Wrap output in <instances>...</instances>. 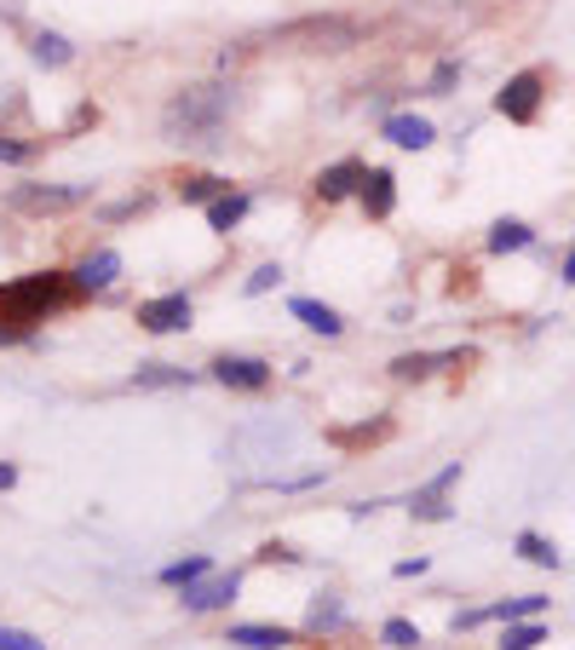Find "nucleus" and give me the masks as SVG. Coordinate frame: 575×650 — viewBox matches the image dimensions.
<instances>
[{
	"instance_id": "obj_1",
	"label": "nucleus",
	"mask_w": 575,
	"mask_h": 650,
	"mask_svg": "<svg viewBox=\"0 0 575 650\" xmlns=\"http://www.w3.org/2000/svg\"><path fill=\"white\" fill-rule=\"evenodd\" d=\"M236 110H242V87H236V81L179 87L161 105V139L179 145V150H208V145H219V132L230 127Z\"/></svg>"
},
{
	"instance_id": "obj_2",
	"label": "nucleus",
	"mask_w": 575,
	"mask_h": 650,
	"mask_svg": "<svg viewBox=\"0 0 575 650\" xmlns=\"http://www.w3.org/2000/svg\"><path fill=\"white\" fill-rule=\"evenodd\" d=\"M76 299H87L81 283H76V270H29V277L0 283V323L41 334V323L58 317V312H70Z\"/></svg>"
},
{
	"instance_id": "obj_3",
	"label": "nucleus",
	"mask_w": 575,
	"mask_h": 650,
	"mask_svg": "<svg viewBox=\"0 0 575 650\" xmlns=\"http://www.w3.org/2000/svg\"><path fill=\"white\" fill-rule=\"evenodd\" d=\"M92 201V185H76V179H63V185H47V179H23L12 185L7 196H0V208L18 214V219H58V214H76Z\"/></svg>"
},
{
	"instance_id": "obj_4",
	"label": "nucleus",
	"mask_w": 575,
	"mask_h": 650,
	"mask_svg": "<svg viewBox=\"0 0 575 650\" xmlns=\"http://www.w3.org/2000/svg\"><path fill=\"white\" fill-rule=\"evenodd\" d=\"M541 110H547V70H518L506 76L495 92V116L513 121V127H535Z\"/></svg>"
},
{
	"instance_id": "obj_5",
	"label": "nucleus",
	"mask_w": 575,
	"mask_h": 650,
	"mask_svg": "<svg viewBox=\"0 0 575 650\" xmlns=\"http://www.w3.org/2000/svg\"><path fill=\"white\" fill-rule=\"evenodd\" d=\"M547 593H513V599H495V604H472L455 610V633H478V628H506V622H529V615H547Z\"/></svg>"
},
{
	"instance_id": "obj_6",
	"label": "nucleus",
	"mask_w": 575,
	"mask_h": 650,
	"mask_svg": "<svg viewBox=\"0 0 575 650\" xmlns=\"http://www.w3.org/2000/svg\"><path fill=\"white\" fill-rule=\"evenodd\" d=\"M208 381L225 386V392H248V397H259V392L277 386V363L248 357V352H219V357H208Z\"/></svg>"
},
{
	"instance_id": "obj_7",
	"label": "nucleus",
	"mask_w": 575,
	"mask_h": 650,
	"mask_svg": "<svg viewBox=\"0 0 575 650\" xmlns=\"http://www.w3.org/2000/svg\"><path fill=\"white\" fill-rule=\"evenodd\" d=\"M460 477H466V466L449 461V466H437L426 484H415V495H409V519H415V524H449V519H455L449 495H455Z\"/></svg>"
},
{
	"instance_id": "obj_8",
	"label": "nucleus",
	"mask_w": 575,
	"mask_h": 650,
	"mask_svg": "<svg viewBox=\"0 0 575 650\" xmlns=\"http://www.w3.org/2000/svg\"><path fill=\"white\" fill-rule=\"evenodd\" d=\"M132 323H139L145 334H190V323H196V299H190L185 288L156 294V299H139V305H132Z\"/></svg>"
},
{
	"instance_id": "obj_9",
	"label": "nucleus",
	"mask_w": 575,
	"mask_h": 650,
	"mask_svg": "<svg viewBox=\"0 0 575 650\" xmlns=\"http://www.w3.org/2000/svg\"><path fill=\"white\" fill-rule=\"evenodd\" d=\"M236 593H242V570L230 564V570H208L201 581H190L179 593V604H185V615H219L236 604Z\"/></svg>"
},
{
	"instance_id": "obj_10",
	"label": "nucleus",
	"mask_w": 575,
	"mask_h": 650,
	"mask_svg": "<svg viewBox=\"0 0 575 650\" xmlns=\"http://www.w3.org/2000/svg\"><path fill=\"white\" fill-rule=\"evenodd\" d=\"M472 357H478L472 346H449V352H397V357L386 363V374H391V381H403V386H415V381L449 374V368H460V363H472Z\"/></svg>"
},
{
	"instance_id": "obj_11",
	"label": "nucleus",
	"mask_w": 575,
	"mask_h": 650,
	"mask_svg": "<svg viewBox=\"0 0 575 650\" xmlns=\"http://www.w3.org/2000/svg\"><path fill=\"white\" fill-rule=\"evenodd\" d=\"M282 41H311V52H346L363 41V29L351 18H306V23H288Z\"/></svg>"
},
{
	"instance_id": "obj_12",
	"label": "nucleus",
	"mask_w": 575,
	"mask_h": 650,
	"mask_svg": "<svg viewBox=\"0 0 575 650\" xmlns=\"http://www.w3.org/2000/svg\"><path fill=\"white\" fill-rule=\"evenodd\" d=\"M363 179H368V161L363 156H334L328 167H317L311 190H317V201H351L363 190Z\"/></svg>"
},
{
	"instance_id": "obj_13",
	"label": "nucleus",
	"mask_w": 575,
	"mask_h": 650,
	"mask_svg": "<svg viewBox=\"0 0 575 650\" xmlns=\"http://www.w3.org/2000/svg\"><path fill=\"white\" fill-rule=\"evenodd\" d=\"M208 381V368H185V363H139L132 368V392H190Z\"/></svg>"
},
{
	"instance_id": "obj_14",
	"label": "nucleus",
	"mask_w": 575,
	"mask_h": 650,
	"mask_svg": "<svg viewBox=\"0 0 575 650\" xmlns=\"http://www.w3.org/2000/svg\"><path fill=\"white\" fill-rule=\"evenodd\" d=\"M380 139L391 145V150H432L437 145V121L432 116H415V110H397V116H386L380 121Z\"/></svg>"
},
{
	"instance_id": "obj_15",
	"label": "nucleus",
	"mask_w": 575,
	"mask_h": 650,
	"mask_svg": "<svg viewBox=\"0 0 575 650\" xmlns=\"http://www.w3.org/2000/svg\"><path fill=\"white\" fill-rule=\"evenodd\" d=\"M121 270H127L121 248H92V254L76 265V283H81V294H110V288L121 283Z\"/></svg>"
},
{
	"instance_id": "obj_16",
	"label": "nucleus",
	"mask_w": 575,
	"mask_h": 650,
	"mask_svg": "<svg viewBox=\"0 0 575 650\" xmlns=\"http://www.w3.org/2000/svg\"><path fill=\"white\" fill-rule=\"evenodd\" d=\"M357 208H363V219H375V225L397 214V174L391 167H368V179L357 190Z\"/></svg>"
},
{
	"instance_id": "obj_17",
	"label": "nucleus",
	"mask_w": 575,
	"mask_h": 650,
	"mask_svg": "<svg viewBox=\"0 0 575 650\" xmlns=\"http://www.w3.org/2000/svg\"><path fill=\"white\" fill-rule=\"evenodd\" d=\"M346 622H351L346 599L340 593H317L306 604V622H299V633H306V639H334V633H346Z\"/></svg>"
},
{
	"instance_id": "obj_18",
	"label": "nucleus",
	"mask_w": 575,
	"mask_h": 650,
	"mask_svg": "<svg viewBox=\"0 0 575 650\" xmlns=\"http://www.w3.org/2000/svg\"><path fill=\"white\" fill-rule=\"evenodd\" d=\"M225 644H242V650H288V644H299V628H282V622H230Z\"/></svg>"
},
{
	"instance_id": "obj_19",
	"label": "nucleus",
	"mask_w": 575,
	"mask_h": 650,
	"mask_svg": "<svg viewBox=\"0 0 575 650\" xmlns=\"http://www.w3.org/2000/svg\"><path fill=\"white\" fill-rule=\"evenodd\" d=\"M288 317H294V323H306V328L323 334V339H340V334H346V317L334 312L328 299H311V294H294V299H288Z\"/></svg>"
},
{
	"instance_id": "obj_20",
	"label": "nucleus",
	"mask_w": 575,
	"mask_h": 650,
	"mask_svg": "<svg viewBox=\"0 0 575 650\" xmlns=\"http://www.w3.org/2000/svg\"><path fill=\"white\" fill-rule=\"evenodd\" d=\"M201 214H208V230H214V236H230V230H242V219L254 214V190L230 185V190H225L219 201H208Z\"/></svg>"
},
{
	"instance_id": "obj_21",
	"label": "nucleus",
	"mask_w": 575,
	"mask_h": 650,
	"mask_svg": "<svg viewBox=\"0 0 575 650\" xmlns=\"http://www.w3.org/2000/svg\"><path fill=\"white\" fill-rule=\"evenodd\" d=\"M529 248H541V236H535L529 219H495L489 236H484V254H495V259H506V254H529Z\"/></svg>"
},
{
	"instance_id": "obj_22",
	"label": "nucleus",
	"mask_w": 575,
	"mask_h": 650,
	"mask_svg": "<svg viewBox=\"0 0 575 650\" xmlns=\"http://www.w3.org/2000/svg\"><path fill=\"white\" fill-rule=\"evenodd\" d=\"M208 570H219V564H214V553H185V559H174V564H161V570H156V588L185 593L190 581H201Z\"/></svg>"
},
{
	"instance_id": "obj_23",
	"label": "nucleus",
	"mask_w": 575,
	"mask_h": 650,
	"mask_svg": "<svg viewBox=\"0 0 575 650\" xmlns=\"http://www.w3.org/2000/svg\"><path fill=\"white\" fill-rule=\"evenodd\" d=\"M29 58H36L41 70H70V63H76V41L58 36V29H36V36H29Z\"/></svg>"
},
{
	"instance_id": "obj_24",
	"label": "nucleus",
	"mask_w": 575,
	"mask_h": 650,
	"mask_svg": "<svg viewBox=\"0 0 575 650\" xmlns=\"http://www.w3.org/2000/svg\"><path fill=\"white\" fill-rule=\"evenodd\" d=\"M513 553H518L524 564H535V570H564V553H558V546L541 535V530H518V535H513Z\"/></svg>"
},
{
	"instance_id": "obj_25",
	"label": "nucleus",
	"mask_w": 575,
	"mask_h": 650,
	"mask_svg": "<svg viewBox=\"0 0 575 650\" xmlns=\"http://www.w3.org/2000/svg\"><path fill=\"white\" fill-rule=\"evenodd\" d=\"M225 190H230L225 174H185L179 179V201H185V208H208V201H219Z\"/></svg>"
},
{
	"instance_id": "obj_26",
	"label": "nucleus",
	"mask_w": 575,
	"mask_h": 650,
	"mask_svg": "<svg viewBox=\"0 0 575 650\" xmlns=\"http://www.w3.org/2000/svg\"><path fill=\"white\" fill-rule=\"evenodd\" d=\"M375 639H380L386 650H420V644H426L420 622H409V615H386V622L375 628Z\"/></svg>"
},
{
	"instance_id": "obj_27",
	"label": "nucleus",
	"mask_w": 575,
	"mask_h": 650,
	"mask_svg": "<svg viewBox=\"0 0 575 650\" xmlns=\"http://www.w3.org/2000/svg\"><path fill=\"white\" fill-rule=\"evenodd\" d=\"M460 81H466V58H437L426 76V98H455Z\"/></svg>"
},
{
	"instance_id": "obj_28",
	"label": "nucleus",
	"mask_w": 575,
	"mask_h": 650,
	"mask_svg": "<svg viewBox=\"0 0 575 650\" xmlns=\"http://www.w3.org/2000/svg\"><path fill=\"white\" fill-rule=\"evenodd\" d=\"M535 644H547V622H541V615L500 628V650H535Z\"/></svg>"
},
{
	"instance_id": "obj_29",
	"label": "nucleus",
	"mask_w": 575,
	"mask_h": 650,
	"mask_svg": "<svg viewBox=\"0 0 575 650\" xmlns=\"http://www.w3.org/2000/svg\"><path fill=\"white\" fill-rule=\"evenodd\" d=\"M282 277H288V270H282L277 259H265V265H254V270H248L242 294H248V299H265V294H277V288H282Z\"/></svg>"
},
{
	"instance_id": "obj_30",
	"label": "nucleus",
	"mask_w": 575,
	"mask_h": 650,
	"mask_svg": "<svg viewBox=\"0 0 575 650\" xmlns=\"http://www.w3.org/2000/svg\"><path fill=\"white\" fill-rule=\"evenodd\" d=\"M41 156L36 139H18V132H0V167H29Z\"/></svg>"
},
{
	"instance_id": "obj_31",
	"label": "nucleus",
	"mask_w": 575,
	"mask_h": 650,
	"mask_svg": "<svg viewBox=\"0 0 575 650\" xmlns=\"http://www.w3.org/2000/svg\"><path fill=\"white\" fill-rule=\"evenodd\" d=\"M328 472H299V477H265L259 490H277V495H306V490H317Z\"/></svg>"
},
{
	"instance_id": "obj_32",
	"label": "nucleus",
	"mask_w": 575,
	"mask_h": 650,
	"mask_svg": "<svg viewBox=\"0 0 575 650\" xmlns=\"http://www.w3.org/2000/svg\"><path fill=\"white\" fill-rule=\"evenodd\" d=\"M0 650H47V639L29 633V628H7V622H0Z\"/></svg>"
},
{
	"instance_id": "obj_33",
	"label": "nucleus",
	"mask_w": 575,
	"mask_h": 650,
	"mask_svg": "<svg viewBox=\"0 0 575 650\" xmlns=\"http://www.w3.org/2000/svg\"><path fill=\"white\" fill-rule=\"evenodd\" d=\"M259 559H265V564H306V553H294L288 541H265V546H259Z\"/></svg>"
},
{
	"instance_id": "obj_34",
	"label": "nucleus",
	"mask_w": 575,
	"mask_h": 650,
	"mask_svg": "<svg viewBox=\"0 0 575 650\" xmlns=\"http://www.w3.org/2000/svg\"><path fill=\"white\" fill-rule=\"evenodd\" d=\"M150 208V196H127V201H116V208H105V219L116 225V219H132V214H145Z\"/></svg>"
},
{
	"instance_id": "obj_35",
	"label": "nucleus",
	"mask_w": 575,
	"mask_h": 650,
	"mask_svg": "<svg viewBox=\"0 0 575 650\" xmlns=\"http://www.w3.org/2000/svg\"><path fill=\"white\" fill-rule=\"evenodd\" d=\"M426 570H432V559H426V553H415V559H397V564H391V575H397V581H415V575H426Z\"/></svg>"
},
{
	"instance_id": "obj_36",
	"label": "nucleus",
	"mask_w": 575,
	"mask_h": 650,
	"mask_svg": "<svg viewBox=\"0 0 575 650\" xmlns=\"http://www.w3.org/2000/svg\"><path fill=\"white\" fill-rule=\"evenodd\" d=\"M41 334H29V328H12V323H0V352L7 346H36Z\"/></svg>"
},
{
	"instance_id": "obj_37",
	"label": "nucleus",
	"mask_w": 575,
	"mask_h": 650,
	"mask_svg": "<svg viewBox=\"0 0 575 650\" xmlns=\"http://www.w3.org/2000/svg\"><path fill=\"white\" fill-rule=\"evenodd\" d=\"M558 283L575 288V248H564V259H558Z\"/></svg>"
},
{
	"instance_id": "obj_38",
	"label": "nucleus",
	"mask_w": 575,
	"mask_h": 650,
	"mask_svg": "<svg viewBox=\"0 0 575 650\" xmlns=\"http://www.w3.org/2000/svg\"><path fill=\"white\" fill-rule=\"evenodd\" d=\"M18 490V461H0V495Z\"/></svg>"
}]
</instances>
